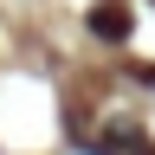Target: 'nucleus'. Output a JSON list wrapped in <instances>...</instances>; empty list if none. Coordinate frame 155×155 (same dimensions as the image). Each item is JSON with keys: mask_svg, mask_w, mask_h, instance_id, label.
Listing matches in <instances>:
<instances>
[{"mask_svg": "<svg viewBox=\"0 0 155 155\" xmlns=\"http://www.w3.org/2000/svg\"><path fill=\"white\" fill-rule=\"evenodd\" d=\"M91 26L104 32V39H123V26H129V19L116 13V7H97V13H91Z\"/></svg>", "mask_w": 155, "mask_h": 155, "instance_id": "nucleus-1", "label": "nucleus"}]
</instances>
